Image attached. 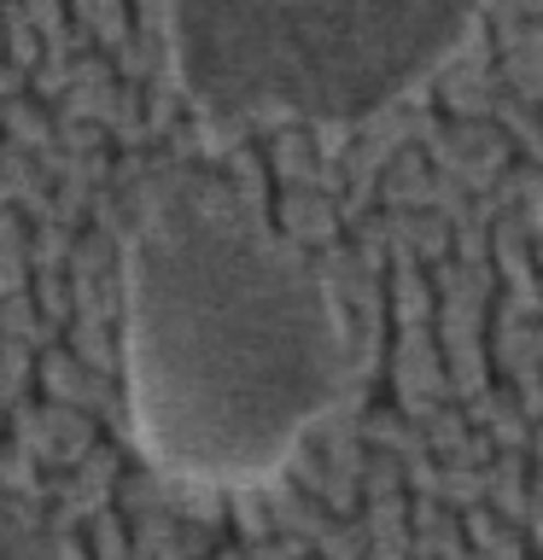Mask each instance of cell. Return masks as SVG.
Segmentation results:
<instances>
[{"instance_id":"1","label":"cell","mask_w":543,"mask_h":560,"mask_svg":"<svg viewBox=\"0 0 543 560\" xmlns=\"http://www.w3.org/2000/svg\"><path fill=\"white\" fill-rule=\"evenodd\" d=\"M345 374L339 304L304 252L222 192H158L123 245V402L164 479H275Z\"/></svg>"},{"instance_id":"2","label":"cell","mask_w":543,"mask_h":560,"mask_svg":"<svg viewBox=\"0 0 543 560\" xmlns=\"http://www.w3.org/2000/svg\"><path fill=\"white\" fill-rule=\"evenodd\" d=\"M480 0H164L175 82L217 117L357 122L467 42Z\"/></svg>"},{"instance_id":"3","label":"cell","mask_w":543,"mask_h":560,"mask_svg":"<svg viewBox=\"0 0 543 560\" xmlns=\"http://www.w3.org/2000/svg\"><path fill=\"white\" fill-rule=\"evenodd\" d=\"M0 560H77L53 532L18 520L12 508H0Z\"/></svg>"}]
</instances>
